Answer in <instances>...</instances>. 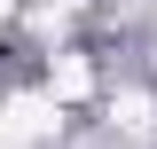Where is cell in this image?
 <instances>
[{"label": "cell", "instance_id": "obj_3", "mask_svg": "<svg viewBox=\"0 0 157 149\" xmlns=\"http://www.w3.org/2000/svg\"><path fill=\"white\" fill-rule=\"evenodd\" d=\"M8 8H16V0H0V24H8Z\"/></svg>", "mask_w": 157, "mask_h": 149}, {"label": "cell", "instance_id": "obj_2", "mask_svg": "<svg viewBox=\"0 0 157 149\" xmlns=\"http://www.w3.org/2000/svg\"><path fill=\"white\" fill-rule=\"evenodd\" d=\"M47 94H55V102H86V94H94L86 55H55V63H47Z\"/></svg>", "mask_w": 157, "mask_h": 149}, {"label": "cell", "instance_id": "obj_1", "mask_svg": "<svg viewBox=\"0 0 157 149\" xmlns=\"http://www.w3.org/2000/svg\"><path fill=\"white\" fill-rule=\"evenodd\" d=\"M55 118H63L55 94H24V102H8V110H0V149H32V141H47Z\"/></svg>", "mask_w": 157, "mask_h": 149}]
</instances>
